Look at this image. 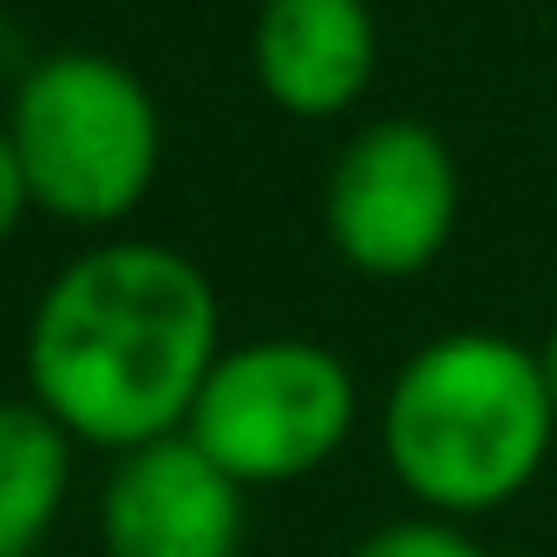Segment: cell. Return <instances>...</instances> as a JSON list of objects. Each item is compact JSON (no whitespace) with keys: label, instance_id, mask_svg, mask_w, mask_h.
Masks as SVG:
<instances>
[{"label":"cell","instance_id":"obj_7","mask_svg":"<svg viewBox=\"0 0 557 557\" xmlns=\"http://www.w3.org/2000/svg\"><path fill=\"white\" fill-rule=\"evenodd\" d=\"M381 60L368 0H262L249 66L269 106L289 119H342Z\"/></svg>","mask_w":557,"mask_h":557},{"label":"cell","instance_id":"obj_10","mask_svg":"<svg viewBox=\"0 0 557 557\" xmlns=\"http://www.w3.org/2000/svg\"><path fill=\"white\" fill-rule=\"evenodd\" d=\"M27 210H34V197H27V177H21L14 138H8V125H0V249L14 243V230L27 223Z\"/></svg>","mask_w":557,"mask_h":557},{"label":"cell","instance_id":"obj_6","mask_svg":"<svg viewBox=\"0 0 557 557\" xmlns=\"http://www.w3.org/2000/svg\"><path fill=\"white\" fill-rule=\"evenodd\" d=\"M243 485L203 446H190V433L112 459L99 492L106 557H243Z\"/></svg>","mask_w":557,"mask_h":557},{"label":"cell","instance_id":"obj_1","mask_svg":"<svg viewBox=\"0 0 557 557\" xmlns=\"http://www.w3.org/2000/svg\"><path fill=\"white\" fill-rule=\"evenodd\" d=\"M223 355L210 275L145 236L79 249L27 315V394L99 453H138L190 426Z\"/></svg>","mask_w":557,"mask_h":557},{"label":"cell","instance_id":"obj_11","mask_svg":"<svg viewBox=\"0 0 557 557\" xmlns=\"http://www.w3.org/2000/svg\"><path fill=\"white\" fill-rule=\"evenodd\" d=\"M537 368H544V387H550V400H557V329L544 335V348H537Z\"/></svg>","mask_w":557,"mask_h":557},{"label":"cell","instance_id":"obj_5","mask_svg":"<svg viewBox=\"0 0 557 557\" xmlns=\"http://www.w3.org/2000/svg\"><path fill=\"white\" fill-rule=\"evenodd\" d=\"M322 223L348 269L420 275L459 223V164L420 119H374L355 132L322 184Z\"/></svg>","mask_w":557,"mask_h":557},{"label":"cell","instance_id":"obj_12","mask_svg":"<svg viewBox=\"0 0 557 557\" xmlns=\"http://www.w3.org/2000/svg\"><path fill=\"white\" fill-rule=\"evenodd\" d=\"M34 557H40V550H34Z\"/></svg>","mask_w":557,"mask_h":557},{"label":"cell","instance_id":"obj_2","mask_svg":"<svg viewBox=\"0 0 557 557\" xmlns=\"http://www.w3.org/2000/svg\"><path fill=\"white\" fill-rule=\"evenodd\" d=\"M557 400L531 348L492 329L426 342L387 387L381 446L433 518L511 505L550 453Z\"/></svg>","mask_w":557,"mask_h":557},{"label":"cell","instance_id":"obj_3","mask_svg":"<svg viewBox=\"0 0 557 557\" xmlns=\"http://www.w3.org/2000/svg\"><path fill=\"white\" fill-rule=\"evenodd\" d=\"M8 138L34 210L73 230L125 223L164 164V119L151 86L112 53H47L14 79Z\"/></svg>","mask_w":557,"mask_h":557},{"label":"cell","instance_id":"obj_4","mask_svg":"<svg viewBox=\"0 0 557 557\" xmlns=\"http://www.w3.org/2000/svg\"><path fill=\"white\" fill-rule=\"evenodd\" d=\"M355 413L361 394L335 348L302 335H262L216 355L184 433L249 492L329 466L348 446Z\"/></svg>","mask_w":557,"mask_h":557},{"label":"cell","instance_id":"obj_9","mask_svg":"<svg viewBox=\"0 0 557 557\" xmlns=\"http://www.w3.org/2000/svg\"><path fill=\"white\" fill-rule=\"evenodd\" d=\"M355 557H485L479 537H466L453 518H394L355 544Z\"/></svg>","mask_w":557,"mask_h":557},{"label":"cell","instance_id":"obj_8","mask_svg":"<svg viewBox=\"0 0 557 557\" xmlns=\"http://www.w3.org/2000/svg\"><path fill=\"white\" fill-rule=\"evenodd\" d=\"M79 440L34 400H0V557H34L66 511Z\"/></svg>","mask_w":557,"mask_h":557}]
</instances>
